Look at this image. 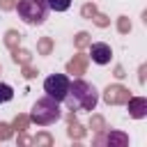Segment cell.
<instances>
[{"label":"cell","instance_id":"cell-1","mask_svg":"<svg viewBox=\"0 0 147 147\" xmlns=\"http://www.w3.org/2000/svg\"><path fill=\"white\" fill-rule=\"evenodd\" d=\"M64 103L74 113H90L99 103V92H96V87L92 83L78 78V80H71L69 83V92L64 96Z\"/></svg>","mask_w":147,"mask_h":147},{"label":"cell","instance_id":"cell-2","mask_svg":"<svg viewBox=\"0 0 147 147\" xmlns=\"http://www.w3.org/2000/svg\"><path fill=\"white\" fill-rule=\"evenodd\" d=\"M60 117H62L60 101L51 99L48 94L41 96V99H37L34 106H32V110H30V122L37 124V126H51V124H55Z\"/></svg>","mask_w":147,"mask_h":147},{"label":"cell","instance_id":"cell-3","mask_svg":"<svg viewBox=\"0 0 147 147\" xmlns=\"http://www.w3.org/2000/svg\"><path fill=\"white\" fill-rule=\"evenodd\" d=\"M48 11L51 9L46 0H18L16 2V14L28 25H41L48 18Z\"/></svg>","mask_w":147,"mask_h":147},{"label":"cell","instance_id":"cell-4","mask_svg":"<svg viewBox=\"0 0 147 147\" xmlns=\"http://www.w3.org/2000/svg\"><path fill=\"white\" fill-rule=\"evenodd\" d=\"M69 78L64 76V74H53V76H48L46 80H44V92L51 96V99H55V101H64V96H67V92H69Z\"/></svg>","mask_w":147,"mask_h":147},{"label":"cell","instance_id":"cell-5","mask_svg":"<svg viewBox=\"0 0 147 147\" xmlns=\"http://www.w3.org/2000/svg\"><path fill=\"white\" fill-rule=\"evenodd\" d=\"M90 55H92V62H96V64H108L113 60V51L103 41H94L90 46Z\"/></svg>","mask_w":147,"mask_h":147},{"label":"cell","instance_id":"cell-6","mask_svg":"<svg viewBox=\"0 0 147 147\" xmlns=\"http://www.w3.org/2000/svg\"><path fill=\"white\" fill-rule=\"evenodd\" d=\"M129 113H131V117H136V119L145 117V115H147V99H142V96L131 99V101H129Z\"/></svg>","mask_w":147,"mask_h":147},{"label":"cell","instance_id":"cell-7","mask_svg":"<svg viewBox=\"0 0 147 147\" xmlns=\"http://www.w3.org/2000/svg\"><path fill=\"white\" fill-rule=\"evenodd\" d=\"M101 142H115V145H119V147H124L126 142H129V138L124 136V133H106V136H99L96 138V145H101Z\"/></svg>","mask_w":147,"mask_h":147},{"label":"cell","instance_id":"cell-8","mask_svg":"<svg viewBox=\"0 0 147 147\" xmlns=\"http://www.w3.org/2000/svg\"><path fill=\"white\" fill-rule=\"evenodd\" d=\"M14 99V87L7 83H0V103H7Z\"/></svg>","mask_w":147,"mask_h":147},{"label":"cell","instance_id":"cell-9","mask_svg":"<svg viewBox=\"0 0 147 147\" xmlns=\"http://www.w3.org/2000/svg\"><path fill=\"white\" fill-rule=\"evenodd\" d=\"M48 2V9L53 11H67L71 7V0H46Z\"/></svg>","mask_w":147,"mask_h":147}]
</instances>
